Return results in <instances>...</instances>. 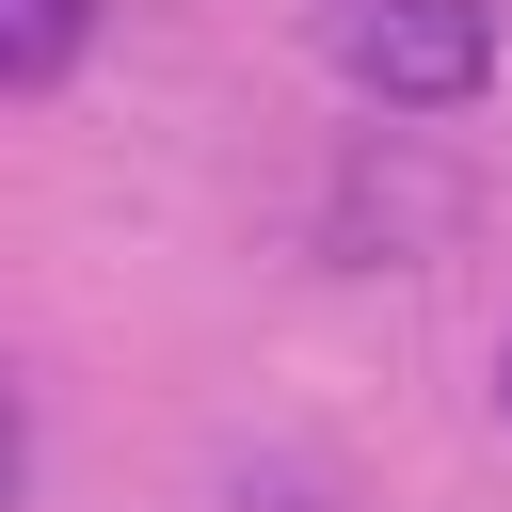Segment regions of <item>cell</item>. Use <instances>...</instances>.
<instances>
[{"mask_svg": "<svg viewBox=\"0 0 512 512\" xmlns=\"http://www.w3.org/2000/svg\"><path fill=\"white\" fill-rule=\"evenodd\" d=\"M336 80L384 96V112H464L496 80V0H336L320 16Z\"/></svg>", "mask_w": 512, "mask_h": 512, "instance_id": "cell-1", "label": "cell"}, {"mask_svg": "<svg viewBox=\"0 0 512 512\" xmlns=\"http://www.w3.org/2000/svg\"><path fill=\"white\" fill-rule=\"evenodd\" d=\"M96 48V0H0V96H48Z\"/></svg>", "mask_w": 512, "mask_h": 512, "instance_id": "cell-2", "label": "cell"}, {"mask_svg": "<svg viewBox=\"0 0 512 512\" xmlns=\"http://www.w3.org/2000/svg\"><path fill=\"white\" fill-rule=\"evenodd\" d=\"M32 496V416H16V384H0V512Z\"/></svg>", "mask_w": 512, "mask_h": 512, "instance_id": "cell-3", "label": "cell"}, {"mask_svg": "<svg viewBox=\"0 0 512 512\" xmlns=\"http://www.w3.org/2000/svg\"><path fill=\"white\" fill-rule=\"evenodd\" d=\"M496 400H512V352H496Z\"/></svg>", "mask_w": 512, "mask_h": 512, "instance_id": "cell-4", "label": "cell"}]
</instances>
